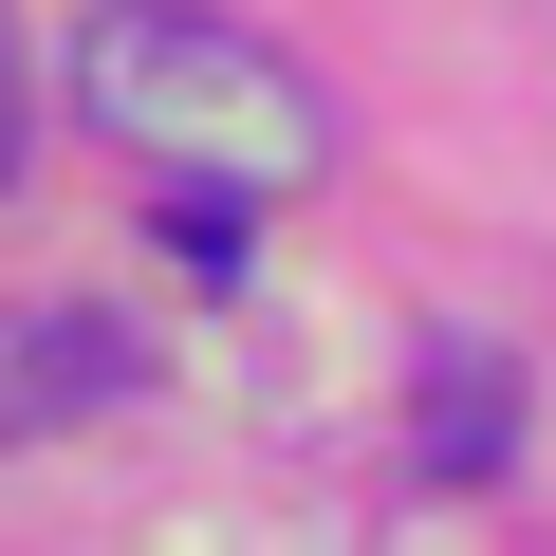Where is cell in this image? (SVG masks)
<instances>
[{"label": "cell", "instance_id": "1", "mask_svg": "<svg viewBox=\"0 0 556 556\" xmlns=\"http://www.w3.org/2000/svg\"><path fill=\"white\" fill-rule=\"evenodd\" d=\"M75 93H93V130L149 149L167 186H260V204H278V186L334 167V93L278 56V38L204 20V0H93Z\"/></svg>", "mask_w": 556, "mask_h": 556}, {"label": "cell", "instance_id": "2", "mask_svg": "<svg viewBox=\"0 0 556 556\" xmlns=\"http://www.w3.org/2000/svg\"><path fill=\"white\" fill-rule=\"evenodd\" d=\"M112 390H130V334L112 316H0V445H38V427H75Z\"/></svg>", "mask_w": 556, "mask_h": 556}, {"label": "cell", "instance_id": "3", "mask_svg": "<svg viewBox=\"0 0 556 556\" xmlns=\"http://www.w3.org/2000/svg\"><path fill=\"white\" fill-rule=\"evenodd\" d=\"M427 482H501V371L445 334V371H427Z\"/></svg>", "mask_w": 556, "mask_h": 556}, {"label": "cell", "instance_id": "4", "mask_svg": "<svg viewBox=\"0 0 556 556\" xmlns=\"http://www.w3.org/2000/svg\"><path fill=\"white\" fill-rule=\"evenodd\" d=\"M20 149H38V112H20V56H0V186H20Z\"/></svg>", "mask_w": 556, "mask_h": 556}]
</instances>
